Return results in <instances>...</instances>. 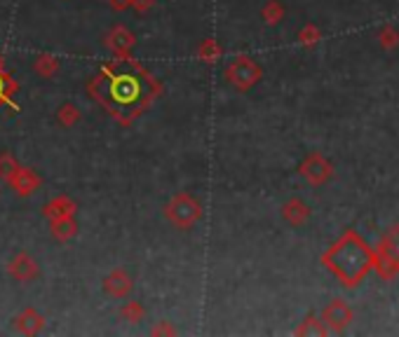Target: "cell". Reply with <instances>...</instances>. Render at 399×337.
<instances>
[{
  "instance_id": "obj_1",
  "label": "cell",
  "mask_w": 399,
  "mask_h": 337,
  "mask_svg": "<svg viewBox=\"0 0 399 337\" xmlns=\"http://www.w3.org/2000/svg\"><path fill=\"white\" fill-rule=\"evenodd\" d=\"M96 91H99L101 101L106 103L110 110L129 112L139 108L143 98L148 96L150 82L134 66L120 63L101 73V80L96 82Z\"/></svg>"
},
{
  "instance_id": "obj_2",
  "label": "cell",
  "mask_w": 399,
  "mask_h": 337,
  "mask_svg": "<svg viewBox=\"0 0 399 337\" xmlns=\"http://www.w3.org/2000/svg\"><path fill=\"white\" fill-rule=\"evenodd\" d=\"M3 94H5V80L0 77V98H3Z\"/></svg>"
}]
</instances>
